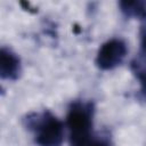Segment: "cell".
I'll return each instance as SVG.
<instances>
[{"instance_id":"cell-5","label":"cell","mask_w":146,"mask_h":146,"mask_svg":"<svg viewBox=\"0 0 146 146\" xmlns=\"http://www.w3.org/2000/svg\"><path fill=\"white\" fill-rule=\"evenodd\" d=\"M130 68L140 83L138 97L141 100H146V51L140 50V52L131 60Z\"/></svg>"},{"instance_id":"cell-1","label":"cell","mask_w":146,"mask_h":146,"mask_svg":"<svg viewBox=\"0 0 146 146\" xmlns=\"http://www.w3.org/2000/svg\"><path fill=\"white\" fill-rule=\"evenodd\" d=\"M24 125L33 132L38 146H60L63 143V122L49 111L27 114L24 119Z\"/></svg>"},{"instance_id":"cell-3","label":"cell","mask_w":146,"mask_h":146,"mask_svg":"<svg viewBox=\"0 0 146 146\" xmlns=\"http://www.w3.org/2000/svg\"><path fill=\"white\" fill-rule=\"evenodd\" d=\"M22 71L21 59L10 48L2 47L0 49V76L3 80L18 79Z\"/></svg>"},{"instance_id":"cell-6","label":"cell","mask_w":146,"mask_h":146,"mask_svg":"<svg viewBox=\"0 0 146 146\" xmlns=\"http://www.w3.org/2000/svg\"><path fill=\"white\" fill-rule=\"evenodd\" d=\"M120 10L125 17H132L146 21V1L144 0H124L119 2Z\"/></svg>"},{"instance_id":"cell-4","label":"cell","mask_w":146,"mask_h":146,"mask_svg":"<svg viewBox=\"0 0 146 146\" xmlns=\"http://www.w3.org/2000/svg\"><path fill=\"white\" fill-rule=\"evenodd\" d=\"M70 146H112L106 137L96 135L92 127L70 131Z\"/></svg>"},{"instance_id":"cell-2","label":"cell","mask_w":146,"mask_h":146,"mask_svg":"<svg viewBox=\"0 0 146 146\" xmlns=\"http://www.w3.org/2000/svg\"><path fill=\"white\" fill-rule=\"evenodd\" d=\"M127 56V44L122 39L114 38L107 40L99 48L96 56L98 68L108 71L119 66Z\"/></svg>"},{"instance_id":"cell-7","label":"cell","mask_w":146,"mask_h":146,"mask_svg":"<svg viewBox=\"0 0 146 146\" xmlns=\"http://www.w3.org/2000/svg\"><path fill=\"white\" fill-rule=\"evenodd\" d=\"M139 35H140V46H141V50L146 51V25L140 27L139 31Z\"/></svg>"}]
</instances>
